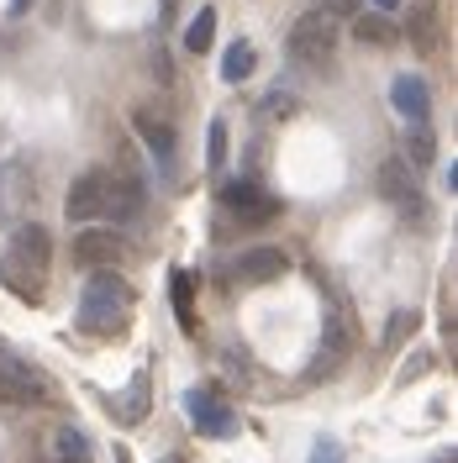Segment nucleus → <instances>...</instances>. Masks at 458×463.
I'll return each mask as SVG.
<instances>
[{"mask_svg": "<svg viewBox=\"0 0 458 463\" xmlns=\"http://www.w3.org/2000/svg\"><path fill=\"white\" fill-rule=\"evenodd\" d=\"M132 311V285L111 274V269H95L90 285L80 289V306H74V326L90 332V337H111L121 332V321Z\"/></svg>", "mask_w": 458, "mask_h": 463, "instance_id": "obj_1", "label": "nucleus"}, {"mask_svg": "<svg viewBox=\"0 0 458 463\" xmlns=\"http://www.w3.org/2000/svg\"><path fill=\"white\" fill-rule=\"evenodd\" d=\"M338 22H327L321 11H306L295 16V27L285 32V53L306 69H332V53H338Z\"/></svg>", "mask_w": 458, "mask_h": 463, "instance_id": "obj_2", "label": "nucleus"}, {"mask_svg": "<svg viewBox=\"0 0 458 463\" xmlns=\"http://www.w3.org/2000/svg\"><path fill=\"white\" fill-rule=\"evenodd\" d=\"M374 195L390 205V211H401V216H422L427 211V195H422V184H416V169L406 164V158H379V169H374Z\"/></svg>", "mask_w": 458, "mask_h": 463, "instance_id": "obj_3", "label": "nucleus"}, {"mask_svg": "<svg viewBox=\"0 0 458 463\" xmlns=\"http://www.w3.org/2000/svg\"><path fill=\"white\" fill-rule=\"evenodd\" d=\"M32 195H37L32 158H5L0 164V227H16L32 211Z\"/></svg>", "mask_w": 458, "mask_h": 463, "instance_id": "obj_4", "label": "nucleus"}, {"mask_svg": "<svg viewBox=\"0 0 458 463\" xmlns=\"http://www.w3.org/2000/svg\"><path fill=\"white\" fill-rule=\"evenodd\" d=\"M106 190H111V174L106 169H85L74 184H69V195H63V216L74 222V227H85L95 216H106Z\"/></svg>", "mask_w": 458, "mask_h": 463, "instance_id": "obj_5", "label": "nucleus"}, {"mask_svg": "<svg viewBox=\"0 0 458 463\" xmlns=\"http://www.w3.org/2000/svg\"><path fill=\"white\" fill-rule=\"evenodd\" d=\"M185 416L201 437H232L237 432V411L216 390H185Z\"/></svg>", "mask_w": 458, "mask_h": 463, "instance_id": "obj_6", "label": "nucleus"}, {"mask_svg": "<svg viewBox=\"0 0 458 463\" xmlns=\"http://www.w3.org/2000/svg\"><path fill=\"white\" fill-rule=\"evenodd\" d=\"M222 205H227L232 216H243L248 227H263V222L280 216V201H269L253 179H227V184H222Z\"/></svg>", "mask_w": 458, "mask_h": 463, "instance_id": "obj_7", "label": "nucleus"}, {"mask_svg": "<svg viewBox=\"0 0 458 463\" xmlns=\"http://www.w3.org/2000/svg\"><path fill=\"white\" fill-rule=\"evenodd\" d=\"M43 395H48V384H43V374H37V369L16 364V358H5V364H0V405L27 411V405H37Z\"/></svg>", "mask_w": 458, "mask_h": 463, "instance_id": "obj_8", "label": "nucleus"}, {"mask_svg": "<svg viewBox=\"0 0 458 463\" xmlns=\"http://www.w3.org/2000/svg\"><path fill=\"white\" fill-rule=\"evenodd\" d=\"M69 253H74V263L80 269H111L116 259H121V237L106 227H85V232H74V242H69Z\"/></svg>", "mask_w": 458, "mask_h": 463, "instance_id": "obj_9", "label": "nucleus"}, {"mask_svg": "<svg viewBox=\"0 0 458 463\" xmlns=\"http://www.w3.org/2000/svg\"><path fill=\"white\" fill-rule=\"evenodd\" d=\"M132 132L143 137V147L153 153V164L169 174L174 158H179V137H174L169 121H164V116H153V111H132Z\"/></svg>", "mask_w": 458, "mask_h": 463, "instance_id": "obj_10", "label": "nucleus"}, {"mask_svg": "<svg viewBox=\"0 0 458 463\" xmlns=\"http://www.w3.org/2000/svg\"><path fill=\"white\" fill-rule=\"evenodd\" d=\"M390 106H396V116H406V127H422V121H432V90L422 74H396L390 80Z\"/></svg>", "mask_w": 458, "mask_h": 463, "instance_id": "obj_11", "label": "nucleus"}, {"mask_svg": "<svg viewBox=\"0 0 458 463\" xmlns=\"http://www.w3.org/2000/svg\"><path fill=\"white\" fill-rule=\"evenodd\" d=\"M285 269H290L285 248H269V242H263V248H248L243 259L232 263V279H237V285H274Z\"/></svg>", "mask_w": 458, "mask_h": 463, "instance_id": "obj_12", "label": "nucleus"}, {"mask_svg": "<svg viewBox=\"0 0 458 463\" xmlns=\"http://www.w3.org/2000/svg\"><path fill=\"white\" fill-rule=\"evenodd\" d=\"M0 285L11 289L16 300L37 306V300H43V289H48V269H37V263L16 259V253H5V259H0Z\"/></svg>", "mask_w": 458, "mask_h": 463, "instance_id": "obj_13", "label": "nucleus"}, {"mask_svg": "<svg viewBox=\"0 0 458 463\" xmlns=\"http://www.w3.org/2000/svg\"><path fill=\"white\" fill-rule=\"evenodd\" d=\"M406 37H411L416 53H437V43H443V16H437L432 0H411V11H406Z\"/></svg>", "mask_w": 458, "mask_h": 463, "instance_id": "obj_14", "label": "nucleus"}, {"mask_svg": "<svg viewBox=\"0 0 458 463\" xmlns=\"http://www.w3.org/2000/svg\"><path fill=\"white\" fill-rule=\"evenodd\" d=\"M5 253L37 263V269H48V259H53V237H48V227H37V222H16V227H11V248H5Z\"/></svg>", "mask_w": 458, "mask_h": 463, "instance_id": "obj_15", "label": "nucleus"}, {"mask_svg": "<svg viewBox=\"0 0 458 463\" xmlns=\"http://www.w3.org/2000/svg\"><path fill=\"white\" fill-rule=\"evenodd\" d=\"M143 201H148V190H143L138 174H116L111 190H106V211H111L116 222H132V216L143 211Z\"/></svg>", "mask_w": 458, "mask_h": 463, "instance_id": "obj_16", "label": "nucleus"}, {"mask_svg": "<svg viewBox=\"0 0 458 463\" xmlns=\"http://www.w3.org/2000/svg\"><path fill=\"white\" fill-rule=\"evenodd\" d=\"M353 37H358L364 48H390V43H401V27H396L385 11H358V16H353Z\"/></svg>", "mask_w": 458, "mask_h": 463, "instance_id": "obj_17", "label": "nucleus"}, {"mask_svg": "<svg viewBox=\"0 0 458 463\" xmlns=\"http://www.w3.org/2000/svg\"><path fill=\"white\" fill-rule=\"evenodd\" d=\"M411 169H432L437 164V137H432V121L422 127H406V153H401Z\"/></svg>", "mask_w": 458, "mask_h": 463, "instance_id": "obj_18", "label": "nucleus"}, {"mask_svg": "<svg viewBox=\"0 0 458 463\" xmlns=\"http://www.w3.org/2000/svg\"><path fill=\"white\" fill-rule=\"evenodd\" d=\"M211 43H216V5H201L185 22V53H211Z\"/></svg>", "mask_w": 458, "mask_h": 463, "instance_id": "obj_19", "label": "nucleus"}, {"mask_svg": "<svg viewBox=\"0 0 458 463\" xmlns=\"http://www.w3.org/2000/svg\"><path fill=\"white\" fill-rule=\"evenodd\" d=\"M253 69H258V48L253 43H232L227 53H222V80H227V85H243Z\"/></svg>", "mask_w": 458, "mask_h": 463, "instance_id": "obj_20", "label": "nucleus"}, {"mask_svg": "<svg viewBox=\"0 0 458 463\" xmlns=\"http://www.w3.org/2000/svg\"><path fill=\"white\" fill-rule=\"evenodd\" d=\"M53 463H90V437L74 427H58L53 432Z\"/></svg>", "mask_w": 458, "mask_h": 463, "instance_id": "obj_21", "label": "nucleus"}, {"mask_svg": "<svg viewBox=\"0 0 458 463\" xmlns=\"http://www.w3.org/2000/svg\"><path fill=\"white\" fill-rule=\"evenodd\" d=\"M190 300H196V274L179 269V274H174V311H179V321H185V332H196V311H190Z\"/></svg>", "mask_w": 458, "mask_h": 463, "instance_id": "obj_22", "label": "nucleus"}, {"mask_svg": "<svg viewBox=\"0 0 458 463\" xmlns=\"http://www.w3.org/2000/svg\"><path fill=\"white\" fill-rule=\"evenodd\" d=\"M143 416H148V369H138L132 390H127V405H121V421H127V427H138Z\"/></svg>", "mask_w": 458, "mask_h": 463, "instance_id": "obj_23", "label": "nucleus"}, {"mask_svg": "<svg viewBox=\"0 0 458 463\" xmlns=\"http://www.w3.org/2000/svg\"><path fill=\"white\" fill-rule=\"evenodd\" d=\"M227 121H222V116H216V121H211V127H205V169H222V164H227Z\"/></svg>", "mask_w": 458, "mask_h": 463, "instance_id": "obj_24", "label": "nucleus"}, {"mask_svg": "<svg viewBox=\"0 0 458 463\" xmlns=\"http://www.w3.org/2000/svg\"><path fill=\"white\" fill-rule=\"evenodd\" d=\"M301 111V100L290 95V90H274V95H263L258 100V116H269V121H280V116H295Z\"/></svg>", "mask_w": 458, "mask_h": 463, "instance_id": "obj_25", "label": "nucleus"}, {"mask_svg": "<svg viewBox=\"0 0 458 463\" xmlns=\"http://www.w3.org/2000/svg\"><path fill=\"white\" fill-rule=\"evenodd\" d=\"M311 11H321L327 22H353V16L364 11V0H316Z\"/></svg>", "mask_w": 458, "mask_h": 463, "instance_id": "obj_26", "label": "nucleus"}, {"mask_svg": "<svg viewBox=\"0 0 458 463\" xmlns=\"http://www.w3.org/2000/svg\"><path fill=\"white\" fill-rule=\"evenodd\" d=\"M411 326H416V317H411V311H396V317H390V332H385V347L406 343V332H411Z\"/></svg>", "mask_w": 458, "mask_h": 463, "instance_id": "obj_27", "label": "nucleus"}, {"mask_svg": "<svg viewBox=\"0 0 458 463\" xmlns=\"http://www.w3.org/2000/svg\"><path fill=\"white\" fill-rule=\"evenodd\" d=\"M153 74H158L164 85L174 80V63H169V53H164V48H153Z\"/></svg>", "mask_w": 458, "mask_h": 463, "instance_id": "obj_28", "label": "nucleus"}, {"mask_svg": "<svg viewBox=\"0 0 458 463\" xmlns=\"http://www.w3.org/2000/svg\"><path fill=\"white\" fill-rule=\"evenodd\" d=\"M311 463H343V453H338V442H321Z\"/></svg>", "mask_w": 458, "mask_h": 463, "instance_id": "obj_29", "label": "nucleus"}, {"mask_svg": "<svg viewBox=\"0 0 458 463\" xmlns=\"http://www.w3.org/2000/svg\"><path fill=\"white\" fill-rule=\"evenodd\" d=\"M369 5H374V11H385V16H390V11H401L406 0H369Z\"/></svg>", "mask_w": 458, "mask_h": 463, "instance_id": "obj_30", "label": "nucleus"}, {"mask_svg": "<svg viewBox=\"0 0 458 463\" xmlns=\"http://www.w3.org/2000/svg\"><path fill=\"white\" fill-rule=\"evenodd\" d=\"M27 5L32 0H11V16H27Z\"/></svg>", "mask_w": 458, "mask_h": 463, "instance_id": "obj_31", "label": "nucleus"}, {"mask_svg": "<svg viewBox=\"0 0 458 463\" xmlns=\"http://www.w3.org/2000/svg\"><path fill=\"white\" fill-rule=\"evenodd\" d=\"M174 5H179V0H164V11H174Z\"/></svg>", "mask_w": 458, "mask_h": 463, "instance_id": "obj_32", "label": "nucleus"}]
</instances>
